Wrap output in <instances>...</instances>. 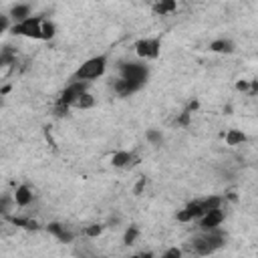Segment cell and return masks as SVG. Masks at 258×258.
<instances>
[{"label":"cell","mask_w":258,"mask_h":258,"mask_svg":"<svg viewBox=\"0 0 258 258\" xmlns=\"http://www.w3.org/2000/svg\"><path fill=\"white\" fill-rule=\"evenodd\" d=\"M226 238L228 236L222 228L212 230V232H200V236L192 240L190 246H192V252L198 256H210L226 246Z\"/></svg>","instance_id":"obj_1"},{"label":"cell","mask_w":258,"mask_h":258,"mask_svg":"<svg viewBox=\"0 0 258 258\" xmlns=\"http://www.w3.org/2000/svg\"><path fill=\"white\" fill-rule=\"evenodd\" d=\"M107 55H97V57H91L85 61L73 75V81H83V83H91V81H97L105 75L107 71Z\"/></svg>","instance_id":"obj_2"},{"label":"cell","mask_w":258,"mask_h":258,"mask_svg":"<svg viewBox=\"0 0 258 258\" xmlns=\"http://www.w3.org/2000/svg\"><path fill=\"white\" fill-rule=\"evenodd\" d=\"M119 75H121L119 79L127 81L135 91H140L149 77V69L143 63H123L119 67Z\"/></svg>","instance_id":"obj_3"},{"label":"cell","mask_w":258,"mask_h":258,"mask_svg":"<svg viewBox=\"0 0 258 258\" xmlns=\"http://www.w3.org/2000/svg\"><path fill=\"white\" fill-rule=\"evenodd\" d=\"M45 16H30V19L23 21V23H16L10 26V32L16 34V37H26V39H37L41 41V24H43Z\"/></svg>","instance_id":"obj_4"},{"label":"cell","mask_w":258,"mask_h":258,"mask_svg":"<svg viewBox=\"0 0 258 258\" xmlns=\"http://www.w3.org/2000/svg\"><path fill=\"white\" fill-rule=\"evenodd\" d=\"M133 48H135V55L141 61H153V59H158L160 53H162V39H158V37L140 39Z\"/></svg>","instance_id":"obj_5"},{"label":"cell","mask_w":258,"mask_h":258,"mask_svg":"<svg viewBox=\"0 0 258 258\" xmlns=\"http://www.w3.org/2000/svg\"><path fill=\"white\" fill-rule=\"evenodd\" d=\"M89 91V83H83V81H71L65 87V91L59 95L57 99V105H65L71 109L73 107V103L83 95V93H87Z\"/></svg>","instance_id":"obj_6"},{"label":"cell","mask_w":258,"mask_h":258,"mask_svg":"<svg viewBox=\"0 0 258 258\" xmlns=\"http://www.w3.org/2000/svg\"><path fill=\"white\" fill-rule=\"evenodd\" d=\"M224 220H226V212H224V210H214V212L204 214V216L198 220L200 232L218 230V228H222V224H224Z\"/></svg>","instance_id":"obj_7"},{"label":"cell","mask_w":258,"mask_h":258,"mask_svg":"<svg viewBox=\"0 0 258 258\" xmlns=\"http://www.w3.org/2000/svg\"><path fill=\"white\" fill-rule=\"evenodd\" d=\"M135 164H140V156L135 151H127V149H119L111 156V165L117 169H129Z\"/></svg>","instance_id":"obj_8"},{"label":"cell","mask_w":258,"mask_h":258,"mask_svg":"<svg viewBox=\"0 0 258 258\" xmlns=\"http://www.w3.org/2000/svg\"><path fill=\"white\" fill-rule=\"evenodd\" d=\"M45 228H47V232L50 236H55L59 242H63V244H71L73 240H75V232L69 230V226L61 224V222H48Z\"/></svg>","instance_id":"obj_9"},{"label":"cell","mask_w":258,"mask_h":258,"mask_svg":"<svg viewBox=\"0 0 258 258\" xmlns=\"http://www.w3.org/2000/svg\"><path fill=\"white\" fill-rule=\"evenodd\" d=\"M30 16H32V4H21L19 2V4H12L8 8V19L12 24L23 23V21L30 19Z\"/></svg>","instance_id":"obj_10"},{"label":"cell","mask_w":258,"mask_h":258,"mask_svg":"<svg viewBox=\"0 0 258 258\" xmlns=\"http://www.w3.org/2000/svg\"><path fill=\"white\" fill-rule=\"evenodd\" d=\"M12 200H14V206H19V208H28V206L32 204V190L26 184L16 186V190L12 194Z\"/></svg>","instance_id":"obj_11"},{"label":"cell","mask_w":258,"mask_h":258,"mask_svg":"<svg viewBox=\"0 0 258 258\" xmlns=\"http://www.w3.org/2000/svg\"><path fill=\"white\" fill-rule=\"evenodd\" d=\"M210 50L212 53H218V55H232L236 50V45L230 39H216L210 43Z\"/></svg>","instance_id":"obj_12"},{"label":"cell","mask_w":258,"mask_h":258,"mask_svg":"<svg viewBox=\"0 0 258 258\" xmlns=\"http://www.w3.org/2000/svg\"><path fill=\"white\" fill-rule=\"evenodd\" d=\"M224 141L230 147H238V145H242V143L248 141V135L242 129H228L226 135H224Z\"/></svg>","instance_id":"obj_13"},{"label":"cell","mask_w":258,"mask_h":258,"mask_svg":"<svg viewBox=\"0 0 258 258\" xmlns=\"http://www.w3.org/2000/svg\"><path fill=\"white\" fill-rule=\"evenodd\" d=\"M224 202H226V198H222V196H208V198L200 200L204 214L214 212V210H222V206H224Z\"/></svg>","instance_id":"obj_14"},{"label":"cell","mask_w":258,"mask_h":258,"mask_svg":"<svg viewBox=\"0 0 258 258\" xmlns=\"http://www.w3.org/2000/svg\"><path fill=\"white\" fill-rule=\"evenodd\" d=\"M97 105V99L87 91V93H83L75 103H73V107L71 109H77V111H87V109H93Z\"/></svg>","instance_id":"obj_15"},{"label":"cell","mask_w":258,"mask_h":258,"mask_svg":"<svg viewBox=\"0 0 258 258\" xmlns=\"http://www.w3.org/2000/svg\"><path fill=\"white\" fill-rule=\"evenodd\" d=\"M178 10V2L176 0H162V2H156L153 4V12H156L158 16H167L171 12Z\"/></svg>","instance_id":"obj_16"},{"label":"cell","mask_w":258,"mask_h":258,"mask_svg":"<svg viewBox=\"0 0 258 258\" xmlns=\"http://www.w3.org/2000/svg\"><path fill=\"white\" fill-rule=\"evenodd\" d=\"M57 34V24L48 19H43V24H41V41H50L55 39Z\"/></svg>","instance_id":"obj_17"},{"label":"cell","mask_w":258,"mask_h":258,"mask_svg":"<svg viewBox=\"0 0 258 258\" xmlns=\"http://www.w3.org/2000/svg\"><path fill=\"white\" fill-rule=\"evenodd\" d=\"M113 91L119 95V97H129V95H133V93H137L131 85L127 83V81H123V79H117L115 83H113Z\"/></svg>","instance_id":"obj_18"},{"label":"cell","mask_w":258,"mask_h":258,"mask_svg":"<svg viewBox=\"0 0 258 258\" xmlns=\"http://www.w3.org/2000/svg\"><path fill=\"white\" fill-rule=\"evenodd\" d=\"M137 238H140V228H137L135 224L127 226L125 232H123V244L125 246H133L137 242Z\"/></svg>","instance_id":"obj_19"},{"label":"cell","mask_w":258,"mask_h":258,"mask_svg":"<svg viewBox=\"0 0 258 258\" xmlns=\"http://www.w3.org/2000/svg\"><path fill=\"white\" fill-rule=\"evenodd\" d=\"M14 210V200L12 196H0V216L2 218H8Z\"/></svg>","instance_id":"obj_20"},{"label":"cell","mask_w":258,"mask_h":258,"mask_svg":"<svg viewBox=\"0 0 258 258\" xmlns=\"http://www.w3.org/2000/svg\"><path fill=\"white\" fill-rule=\"evenodd\" d=\"M145 140H147L149 145L160 147V145L164 143V133H162L160 129H147V131H145Z\"/></svg>","instance_id":"obj_21"},{"label":"cell","mask_w":258,"mask_h":258,"mask_svg":"<svg viewBox=\"0 0 258 258\" xmlns=\"http://www.w3.org/2000/svg\"><path fill=\"white\" fill-rule=\"evenodd\" d=\"M103 230H105L103 224H89L87 228H85V236L87 238H99L103 234Z\"/></svg>","instance_id":"obj_22"},{"label":"cell","mask_w":258,"mask_h":258,"mask_svg":"<svg viewBox=\"0 0 258 258\" xmlns=\"http://www.w3.org/2000/svg\"><path fill=\"white\" fill-rule=\"evenodd\" d=\"M190 121H192V115L186 113V111H182V113L178 115V119H176V125H178V127H188V125H190Z\"/></svg>","instance_id":"obj_23"},{"label":"cell","mask_w":258,"mask_h":258,"mask_svg":"<svg viewBox=\"0 0 258 258\" xmlns=\"http://www.w3.org/2000/svg\"><path fill=\"white\" fill-rule=\"evenodd\" d=\"M184 256V252H182V248H178V246H171V248H167L160 258H182Z\"/></svg>","instance_id":"obj_24"},{"label":"cell","mask_w":258,"mask_h":258,"mask_svg":"<svg viewBox=\"0 0 258 258\" xmlns=\"http://www.w3.org/2000/svg\"><path fill=\"white\" fill-rule=\"evenodd\" d=\"M176 220L180 222V224H190V222H194V220H192V216L188 214V210H186V208L178 210V214H176Z\"/></svg>","instance_id":"obj_25"},{"label":"cell","mask_w":258,"mask_h":258,"mask_svg":"<svg viewBox=\"0 0 258 258\" xmlns=\"http://www.w3.org/2000/svg\"><path fill=\"white\" fill-rule=\"evenodd\" d=\"M10 26H12V23L8 19V14H0V37H2L6 30H10Z\"/></svg>","instance_id":"obj_26"},{"label":"cell","mask_w":258,"mask_h":258,"mask_svg":"<svg viewBox=\"0 0 258 258\" xmlns=\"http://www.w3.org/2000/svg\"><path fill=\"white\" fill-rule=\"evenodd\" d=\"M145 186H147V180L145 178H140V180H137V184L133 186V194L135 196H141L143 190H145Z\"/></svg>","instance_id":"obj_27"},{"label":"cell","mask_w":258,"mask_h":258,"mask_svg":"<svg viewBox=\"0 0 258 258\" xmlns=\"http://www.w3.org/2000/svg\"><path fill=\"white\" fill-rule=\"evenodd\" d=\"M236 91H240V93H248V91H250V81H246V79L236 81Z\"/></svg>","instance_id":"obj_28"},{"label":"cell","mask_w":258,"mask_h":258,"mask_svg":"<svg viewBox=\"0 0 258 258\" xmlns=\"http://www.w3.org/2000/svg\"><path fill=\"white\" fill-rule=\"evenodd\" d=\"M198 109H200V101H196V99H194V101H190V103H188V107H186L184 111L192 115V113H194V111H198Z\"/></svg>","instance_id":"obj_29"},{"label":"cell","mask_w":258,"mask_h":258,"mask_svg":"<svg viewBox=\"0 0 258 258\" xmlns=\"http://www.w3.org/2000/svg\"><path fill=\"white\" fill-rule=\"evenodd\" d=\"M69 113V107H65V105H55V115L57 117H65Z\"/></svg>","instance_id":"obj_30"},{"label":"cell","mask_w":258,"mask_h":258,"mask_svg":"<svg viewBox=\"0 0 258 258\" xmlns=\"http://www.w3.org/2000/svg\"><path fill=\"white\" fill-rule=\"evenodd\" d=\"M10 89H12L10 85H4V87L0 89V97H4V95H8V93H10Z\"/></svg>","instance_id":"obj_31"},{"label":"cell","mask_w":258,"mask_h":258,"mask_svg":"<svg viewBox=\"0 0 258 258\" xmlns=\"http://www.w3.org/2000/svg\"><path fill=\"white\" fill-rule=\"evenodd\" d=\"M224 113H226V115H232V105H226V107H224Z\"/></svg>","instance_id":"obj_32"},{"label":"cell","mask_w":258,"mask_h":258,"mask_svg":"<svg viewBox=\"0 0 258 258\" xmlns=\"http://www.w3.org/2000/svg\"><path fill=\"white\" fill-rule=\"evenodd\" d=\"M140 258H156V256H153V254H149V252H147V254H140Z\"/></svg>","instance_id":"obj_33"},{"label":"cell","mask_w":258,"mask_h":258,"mask_svg":"<svg viewBox=\"0 0 258 258\" xmlns=\"http://www.w3.org/2000/svg\"><path fill=\"white\" fill-rule=\"evenodd\" d=\"M4 67V61H2V57H0V69H2Z\"/></svg>","instance_id":"obj_34"},{"label":"cell","mask_w":258,"mask_h":258,"mask_svg":"<svg viewBox=\"0 0 258 258\" xmlns=\"http://www.w3.org/2000/svg\"><path fill=\"white\" fill-rule=\"evenodd\" d=\"M0 99H2V97H0Z\"/></svg>","instance_id":"obj_35"}]
</instances>
